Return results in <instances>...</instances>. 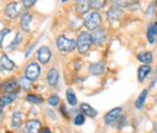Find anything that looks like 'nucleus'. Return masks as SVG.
<instances>
[{"instance_id": "nucleus-34", "label": "nucleus", "mask_w": 157, "mask_h": 133, "mask_svg": "<svg viewBox=\"0 0 157 133\" xmlns=\"http://www.w3.org/2000/svg\"><path fill=\"white\" fill-rule=\"evenodd\" d=\"M42 133H51V131H50V128H47V127H46V128H44V130H42Z\"/></svg>"}, {"instance_id": "nucleus-4", "label": "nucleus", "mask_w": 157, "mask_h": 133, "mask_svg": "<svg viewBox=\"0 0 157 133\" xmlns=\"http://www.w3.org/2000/svg\"><path fill=\"white\" fill-rule=\"evenodd\" d=\"M40 75V67L38 63H32L25 69V77L30 81H34Z\"/></svg>"}, {"instance_id": "nucleus-14", "label": "nucleus", "mask_w": 157, "mask_h": 133, "mask_svg": "<svg viewBox=\"0 0 157 133\" xmlns=\"http://www.w3.org/2000/svg\"><path fill=\"white\" fill-rule=\"evenodd\" d=\"M81 111L83 113V115H87V116H90V117L97 116V110L93 109V108H92L90 104H87V103H82V104H81Z\"/></svg>"}, {"instance_id": "nucleus-1", "label": "nucleus", "mask_w": 157, "mask_h": 133, "mask_svg": "<svg viewBox=\"0 0 157 133\" xmlns=\"http://www.w3.org/2000/svg\"><path fill=\"white\" fill-rule=\"evenodd\" d=\"M100 23H101V17H100V15H99L97 11L90 12L85 17V19H83L85 27L87 29H90V30H96L99 25H100Z\"/></svg>"}, {"instance_id": "nucleus-26", "label": "nucleus", "mask_w": 157, "mask_h": 133, "mask_svg": "<svg viewBox=\"0 0 157 133\" xmlns=\"http://www.w3.org/2000/svg\"><path fill=\"white\" fill-rule=\"evenodd\" d=\"M90 5H91V7H93V9H101V7H104V5H105V1H103V0H93V1H90Z\"/></svg>"}, {"instance_id": "nucleus-22", "label": "nucleus", "mask_w": 157, "mask_h": 133, "mask_svg": "<svg viewBox=\"0 0 157 133\" xmlns=\"http://www.w3.org/2000/svg\"><path fill=\"white\" fill-rule=\"evenodd\" d=\"M67 99H68V102H69L70 105H75L78 103V98L75 96V92L71 88H68L67 90Z\"/></svg>"}, {"instance_id": "nucleus-27", "label": "nucleus", "mask_w": 157, "mask_h": 133, "mask_svg": "<svg viewBox=\"0 0 157 133\" xmlns=\"http://www.w3.org/2000/svg\"><path fill=\"white\" fill-rule=\"evenodd\" d=\"M48 104L50 105H52V107H56V105H58V103H59V97L58 96H51L50 98H48Z\"/></svg>"}, {"instance_id": "nucleus-25", "label": "nucleus", "mask_w": 157, "mask_h": 133, "mask_svg": "<svg viewBox=\"0 0 157 133\" xmlns=\"http://www.w3.org/2000/svg\"><path fill=\"white\" fill-rule=\"evenodd\" d=\"M27 100L29 103H33V104H41L44 102V99L40 96H36V95H28L27 96Z\"/></svg>"}, {"instance_id": "nucleus-36", "label": "nucleus", "mask_w": 157, "mask_h": 133, "mask_svg": "<svg viewBox=\"0 0 157 133\" xmlns=\"http://www.w3.org/2000/svg\"><path fill=\"white\" fill-rule=\"evenodd\" d=\"M156 5H157V2H156Z\"/></svg>"}, {"instance_id": "nucleus-2", "label": "nucleus", "mask_w": 157, "mask_h": 133, "mask_svg": "<svg viewBox=\"0 0 157 133\" xmlns=\"http://www.w3.org/2000/svg\"><path fill=\"white\" fill-rule=\"evenodd\" d=\"M92 45V38H91V34L90 33H81L78 35V40H76V46H78V51L81 53H85L88 51V49L91 47Z\"/></svg>"}, {"instance_id": "nucleus-21", "label": "nucleus", "mask_w": 157, "mask_h": 133, "mask_svg": "<svg viewBox=\"0 0 157 133\" xmlns=\"http://www.w3.org/2000/svg\"><path fill=\"white\" fill-rule=\"evenodd\" d=\"M150 67L149 65H141L139 69H138V79H139V81H143L146 76L149 75V73H150Z\"/></svg>"}, {"instance_id": "nucleus-29", "label": "nucleus", "mask_w": 157, "mask_h": 133, "mask_svg": "<svg viewBox=\"0 0 157 133\" xmlns=\"http://www.w3.org/2000/svg\"><path fill=\"white\" fill-rule=\"evenodd\" d=\"M74 123H75V125H78V126L83 125V123H85V115L83 114L76 115V117H75V120H74Z\"/></svg>"}, {"instance_id": "nucleus-32", "label": "nucleus", "mask_w": 157, "mask_h": 133, "mask_svg": "<svg viewBox=\"0 0 157 133\" xmlns=\"http://www.w3.org/2000/svg\"><path fill=\"white\" fill-rule=\"evenodd\" d=\"M36 1L35 0H23V5L25 6V7H29V6H33L34 4H35Z\"/></svg>"}, {"instance_id": "nucleus-15", "label": "nucleus", "mask_w": 157, "mask_h": 133, "mask_svg": "<svg viewBox=\"0 0 157 133\" xmlns=\"http://www.w3.org/2000/svg\"><path fill=\"white\" fill-rule=\"evenodd\" d=\"M22 121H23V115L20 111H16L12 115V120H11V126L13 128H20L21 125H22Z\"/></svg>"}, {"instance_id": "nucleus-10", "label": "nucleus", "mask_w": 157, "mask_h": 133, "mask_svg": "<svg viewBox=\"0 0 157 133\" xmlns=\"http://www.w3.org/2000/svg\"><path fill=\"white\" fill-rule=\"evenodd\" d=\"M13 68H15V63L7 56H2L0 58V70H12Z\"/></svg>"}, {"instance_id": "nucleus-35", "label": "nucleus", "mask_w": 157, "mask_h": 133, "mask_svg": "<svg viewBox=\"0 0 157 133\" xmlns=\"http://www.w3.org/2000/svg\"><path fill=\"white\" fill-rule=\"evenodd\" d=\"M6 133H11V132H6Z\"/></svg>"}, {"instance_id": "nucleus-3", "label": "nucleus", "mask_w": 157, "mask_h": 133, "mask_svg": "<svg viewBox=\"0 0 157 133\" xmlns=\"http://www.w3.org/2000/svg\"><path fill=\"white\" fill-rule=\"evenodd\" d=\"M57 47L62 52H71L76 47V42L71 39H68L67 37H59L57 39Z\"/></svg>"}, {"instance_id": "nucleus-8", "label": "nucleus", "mask_w": 157, "mask_h": 133, "mask_svg": "<svg viewBox=\"0 0 157 133\" xmlns=\"http://www.w3.org/2000/svg\"><path fill=\"white\" fill-rule=\"evenodd\" d=\"M50 58H51V50L47 47V46H42L40 47L39 51H38V59L42 64H46L50 62Z\"/></svg>"}, {"instance_id": "nucleus-33", "label": "nucleus", "mask_w": 157, "mask_h": 133, "mask_svg": "<svg viewBox=\"0 0 157 133\" xmlns=\"http://www.w3.org/2000/svg\"><path fill=\"white\" fill-rule=\"evenodd\" d=\"M114 4H115V6L117 7V6H127V5L131 4V2H128V1H114Z\"/></svg>"}, {"instance_id": "nucleus-28", "label": "nucleus", "mask_w": 157, "mask_h": 133, "mask_svg": "<svg viewBox=\"0 0 157 133\" xmlns=\"http://www.w3.org/2000/svg\"><path fill=\"white\" fill-rule=\"evenodd\" d=\"M21 85H22V87H23L24 90H30V87H32V81L28 80L27 77H24V79H22Z\"/></svg>"}, {"instance_id": "nucleus-20", "label": "nucleus", "mask_w": 157, "mask_h": 133, "mask_svg": "<svg viewBox=\"0 0 157 133\" xmlns=\"http://www.w3.org/2000/svg\"><path fill=\"white\" fill-rule=\"evenodd\" d=\"M157 35V23H152L147 30V39L150 44L155 42V37Z\"/></svg>"}, {"instance_id": "nucleus-19", "label": "nucleus", "mask_w": 157, "mask_h": 133, "mask_svg": "<svg viewBox=\"0 0 157 133\" xmlns=\"http://www.w3.org/2000/svg\"><path fill=\"white\" fill-rule=\"evenodd\" d=\"M30 22H32V16L29 14L23 15V17L21 19V27H22V29L25 30V32H28L29 28H30Z\"/></svg>"}, {"instance_id": "nucleus-16", "label": "nucleus", "mask_w": 157, "mask_h": 133, "mask_svg": "<svg viewBox=\"0 0 157 133\" xmlns=\"http://www.w3.org/2000/svg\"><path fill=\"white\" fill-rule=\"evenodd\" d=\"M90 9H91L90 1H78L76 2V11H78V14H81V15L87 14Z\"/></svg>"}, {"instance_id": "nucleus-30", "label": "nucleus", "mask_w": 157, "mask_h": 133, "mask_svg": "<svg viewBox=\"0 0 157 133\" xmlns=\"http://www.w3.org/2000/svg\"><path fill=\"white\" fill-rule=\"evenodd\" d=\"M21 39H22V37H21V34L18 33V34L16 35V40H15V41H13V42L10 45V47H9V49H10V50H12V49H16V47L18 46V44H20Z\"/></svg>"}, {"instance_id": "nucleus-5", "label": "nucleus", "mask_w": 157, "mask_h": 133, "mask_svg": "<svg viewBox=\"0 0 157 133\" xmlns=\"http://www.w3.org/2000/svg\"><path fill=\"white\" fill-rule=\"evenodd\" d=\"M92 38V44H96V45H103L106 40V32L101 28H97L93 34L91 35Z\"/></svg>"}, {"instance_id": "nucleus-11", "label": "nucleus", "mask_w": 157, "mask_h": 133, "mask_svg": "<svg viewBox=\"0 0 157 133\" xmlns=\"http://www.w3.org/2000/svg\"><path fill=\"white\" fill-rule=\"evenodd\" d=\"M104 70H105V64L103 62H97L90 65V72L93 75H100L104 73Z\"/></svg>"}, {"instance_id": "nucleus-7", "label": "nucleus", "mask_w": 157, "mask_h": 133, "mask_svg": "<svg viewBox=\"0 0 157 133\" xmlns=\"http://www.w3.org/2000/svg\"><path fill=\"white\" fill-rule=\"evenodd\" d=\"M120 115H121V108H115V109L110 110L108 114L105 115V117H104L105 123L106 125H114L118 120Z\"/></svg>"}, {"instance_id": "nucleus-17", "label": "nucleus", "mask_w": 157, "mask_h": 133, "mask_svg": "<svg viewBox=\"0 0 157 133\" xmlns=\"http://www.w3.org/2000/svg\"><path fill=\"white\" fill-rule=\"evenodd\" d=\"M121 15H122V11L118 7H116V6H113L108 11V18L110 19V21H117L121 17Z\"/></svg>"}, {"instance_id": "nucleus-6", "label": "nucleus", "mask_w": 157, "mask_h": 133, "mask_svg": "<svg viewBox=\"0 0 157 133\" xmlns=\"http://www.w3.org/2000/svg\"><path fill=\"white\" fill-rule=\"evenodd\" d=\"M21 7L18 2H10L7 6H6V10H5V14L9 18H16L18 15H20Z\"/></svg>"}, {"instance_id": "nucleus-12", "label": "nucleus", "mask_w": 157, "mask_h": 133, "mask_svg": "<svg viewBox=\"0 0 157 133\" xmlns=\"http://www.w3.org/2000/svg\"><path fill=\"white\" fill-rule=\"evenodd\" d=\"M18 88H20V85L16 80H9L4 86V90L6 93H13V92L16 93L18 91Z\"/></svg>"}, {"instance_id": "nucleus-24", "label": "nucleus", "mask_w": 157, "mask_h": 133, "mask_svg": "<svg viewBox=\"0 0 157 133\" xmlns=\"http://www.w3.org/2000/svg\"><path fill=\"white\" fill-rule=\"evenodd\" d=\"M12 100H13V96H11V95L2 96V97L0 98V107L4 108V107H6V105H9L10 103H12Z\"/></svg>"}, {"instance_id": "nucleus-18", "label": "nucleus", "mask_w": 157, "mask_h": 133, "mask_svg": "<svg viewBox=\"0 0 157 133\" xmlns=\"http://www.w3.org/2000/svg\"><path fill=\"white\" fill-rule=\"evenodd\" d=\"M137 58L141 62V63H144L145 65H147V64H150V63L152 62V53L149 52V51H146V52H141V53L138 55Z\"/></svg>"}, {"instance_id": "nucleus-31", "label": "nucleus", "mask_w": 157, "mask_h": 133, "mask_svg": "<svg viewBox=\"0 0 157 133\" xmlns=\"http://www.w3.org/2000/svg\"><path fill=\"white\" fill-rule=\"evenodd\" d=\"M9 33H10V29H4V30H1V32H0V46H1V44H2L4 38H5Z\"/></svg>"}, {"instance_id": "nucleus-23", "label": "nucleus", "mask_w": 157, "mask_h": 133, "mask_svg": "<svg viewBox=\"0 0 157 133\" xmlns=\"http://www.w3.org/2000/svg\"><path fill=\"white\" fill-rule=\"evenodd\" d=\"M146 96H147V91L146 90H144L139 97L137 98V100H136V107H137L138 109H140V108H143V105H144V103H145V99H146Z\"/></svg>"}, {"instance_id": "nucleus-9", "label": "nucleus", "mask_w": 157, "mask_h": 133, "mask_svg": "<svg viewBox=\"0 0 157 133\" xmlns=\"http://www.w3.org/2000/svg\"><path fill=\"white\" fill-rule=\"evenodd\" d=\"M40 130H41V122L38 120H30L28 121L24 128V133H39Z\"/></svg>"}, {"instance_id": "nucleus-13", "label": "nucleus", "mask_w": 157, "mask_h": 133, "mask_svg": "<svg viewBox=\"0 0 157 133\" xmlns=\"http://www.w3.org/2000/svg\"><path fill=\"white\" fill-rule=\"evenodd\" d=\"M58 79H59V73L57 69H50V72H48V74H47V82H48V85H51V86H55V85H57V82H58Z\"/></svg>"}]
</instances>
